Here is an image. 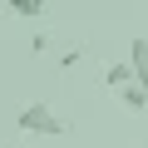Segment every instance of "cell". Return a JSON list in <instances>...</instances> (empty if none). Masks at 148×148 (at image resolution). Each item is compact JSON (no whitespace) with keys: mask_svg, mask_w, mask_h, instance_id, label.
Masks as SVG:
<instances>
[{"mask_svg":"<svg viewBox=\"0 0 148 148\" xmlns=\"http://www.w3.org/2000/svg\"><path fill=\"white\" fill-rule=\"evenodd\" d=\"M15 123H20V133H45V138H59V133L69 128L49 104H25V109L15 114Z\"/></svg>","mask_w":148,"mask_h":148,"instance_id":"cell-1","label":"cell"},{"mask_svg":"<svg viewBox=\"0 0 148 148\" xmlns=\"http://www.w3.org/2000/svg\"><path fill=\"white\" fill-rule=\"evenodd\" d=\"M104 84L109 89H128V84H138V74H133L128 59H119V64H104Z\"/></svg>","mask_w":148,"mask_h":148,"instance_id":"cell-2","label":"cell"},{"mask_svg":"<svg viewBox=\"0 0 148 148\" xmlns=\"http://www.w3.org/2000/svg\"><path fill=\"white\" fill-rule=\"evenodd\" d=\"M128 64H133V74H138V84H148V35L128 40Z\"/></svg>","mask_w":148,"mask_h":148,"instance_id":"cell-3","label":"cell"},{"mask_svg":"<svg viewBox=\"0 0 148 148\" xmlns=\"http://www.w3.org/2000/svg\"><path fill=\"white\" fill-rule=\"evenodd\" d=\"M119 99L128 114H148V84H128V89H119Z\"/></svg>","mask_w":148,"mask_h":148,"instance_id":"cell-4","label":"cell"},{"mask_svg":"<svg viewBox=\"0 0 148 148\" xmlns=\"http://www.w3.org/2000/svg\"><path fill=\"white\" fill-rule=\"evenodd\" d=\"M10 5V15H20V20H40L45 15V0H5Z\"/></svg>","mask_w":148,"mask_h":148,"instance_id":"cell-5","label":"cell"}]
</instances>
